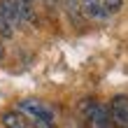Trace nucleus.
Returning a JSON list of instances; mask_svg holds the SVG:
<instances>
[{"mask_svg":"<svg viewBox=\"0 0 128 128\" xmlns=\"http://www.w3.org/2000/svg\"><path fill=\"white\" fill-rule=\"evenodd\" d=\"M19 112L21 114H28V116H33V121L35 119H42V121H54V112H51V107L44 100H37V98H26V100H21L19 102Z\"/></svg>","mask_w":128,"mask_h":128,"instance_id":"nucleus-1","label":"nucleus"},{"mask_svg":"<svg viewBox=\"0 0 128 128\" xmlns=\"http://www.w3.org/2000/svg\"><path fill=\"white\" fill-rule=\"evenodd\" d=\"M82 12L91 19H105V7H102V0H82Z\"/></svg>","mask_w":128,"mask_h":128,"instance_id":"nucleus-5","label":"nucleus"},{"mask_svg":"<svg viewBox=\"0 0 128 128\" xmlns=\"http://www.w3.org/2000/svg\"><path fill=\"white\" fill-rule=\"evenodd\" d=\"M14 2H16L24 21H35V7H33L35 0H14Z\"/></svg>","mask_w":128,"mask_h":128,"instance_id":"nucleus-7","label":"nucleus"},{"mask_svg":"<svg viewBox=\"0 0 128 128\" xmlns=\"http://www.w3.org/2000/svg\"><path fill=\"white\" fill-rule=\"evenodd\" d=\"M28 128H56V124H54V121H42V119H35Z\"/></svg>","mask_w":128,"mask_h":128,"instance_id":"nucleus-11","label":"nucleus"},{"mask_svg":"<svg viewBox=\"0 0 128 128\" xmlns=\"http://www.w3.org/2000/svg\"><path fill=\"white\" fill-rule=\"evenodd\" d=\"M5 58V49H2V44H0V61Z\"/></svg>","mask_w":128,"mask_h":128,"instance_id":"nucleus-13","label":"nucleus"},{"mask_svg":"<svg viewBox=\"0 0 128 128\" xmlns=\"http://www.w3.org/2000/svg\"><path fill=\"white\" fill-rule=\"evenodd\" d=\"M88 121H91V128H110V124H112V119H110V110H107V107H102V105H96V110L91 112Z\"/></svg>","mask_w":128,"mask_h":128,"instance_id":"nucleus-3","label":"nucleus"},{"mask_svg":"<svg viewBox=\"0 0 128 128\" xmlns=\"http://www.w3.org/2000/svg\"><path fill=\"white\" fill-rule=\"evenodd\" d=\"M65 7H68V12H70L72 19H77L79 12H82V2L79 0H65Z\"/></svg>","mask_w":128,"mask_h":128,"instance_id":"nucleus-10","label":"nucleus"},{"mask_svg":"<svg viewBox=\"0 0 128 128\" xmlns=\"http://www.w3.org/2000/svg\"><path fill=\"white\" fill-rule=\"evenodd\" d=\"M110 119L119 128H128V96H114L110 102Z\"/></svg>","mask_w":128,"mask_h":128,"instance_id":"nucleus-2","label":"nucleus"},{"mask_svg":"<svg viewBox=\"0 0 128 128\" xmlns=\"http://www.w3.org/2000/svg\"><path fill=\"white\" fill-rule=\"evenodd\" d=\"M2 126L5 128H28V121L21 112H5L2 114Z\"/></svg>","mask_w":128,"mask_h":128,"instance_id":"nucleus-6","label":"nucleus"},{"mask_svg":"<svg viewBox=\"0 0 128 128\" xmlns=\"http://www.w3.org/2000/svg\"><path fill=\"white\" fill-rule=\"evenodd\" d=\"M102 7H105L107 14H116L124 7V0H102Z\"/></svg>","mask_w":128,"mask_h":128,"instance_id":"nucleus-9","label":"nucleus"},{"mask_svg":"<svg viewBox=\"0 0 128 128\" xmlns=\"http://www.w3.org/2000/svg\"><path fill=\"white\" fill-rule=\"evenodd\" d=\"M0 10H2V14L7 16V21H10L12 26L24 24V16H21V12H19V7H16L14 0H0Z\"/></svg>","mask_w":128,"mask_h":128,"instance_id":"nucleus-4","label":"nucleus"},{"mask_svg":"<svg viewBox=\"0 0 128 128\" xmlns=\"http://www.w3.org/2000/svg\"><path fill=\"white\" fill-rule=\"evenodd\" d=\"M44 5H47V7H56L58 0H44Z\"/></svg>","mask_w":128,"mask_h":128,"instance_id":"nucleus-12","label":"nucleus"},{"mask_svg":"<svg viewBox=\"0 0 128 128\" xmlns=\"http://www.w3.org/2000/svg\"><path fill=\"white\" fill-rule=\"evenodd\" d=\"M0 35H2V37H12L14 35V26L7 21V16L2 14V10H0Z\"/></svg>","mask_w":128,"mask_h":128,"instance_id":"nucleus-8","label":"nucleus"}]
</instances>
